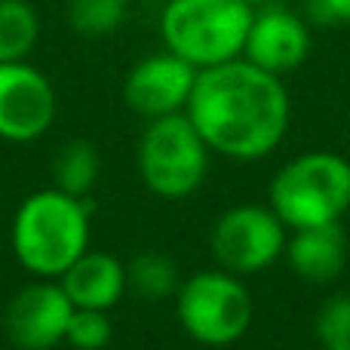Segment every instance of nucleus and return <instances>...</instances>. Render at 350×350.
<instances>
[{"label":"nucleus","mask_w":350,"mask_h":350,"mask_svg":"<svg viewBox=\"0 0 350 350\" xmlns=\"http://www.w3.org/2000/svg\"><path fill=\"white\" fill-rule=\"evenodd\" d=\"M185 114L209 151L230 160H261L289 129V92L280 74L240 55L197 71Z\"/></svg>","instance_id":"nucleus-1"},{"label":"nucleus","mask_w":350,"mask_h":350,"mask_svg":"<svg viewBox=\"0 0 350 350\" xmlns=\"http://www.w3.org/2000/svg\"><path fill=\"white\" fill-rule=\"evenodd\" d=\"M90 249V203L59 187L37 191L12 218V252L40 280L62 277Z\"/></svg>","instance_id":"nucleus-2"},{"label":"nucleus","mask_w":350,"mask_h":350,"mask_svg":"<svg viewBox=\"0 0 350 350\" xmlns=\"http://www.w3.org/2000/svg\"><path fill=\"white\" fill-rule=\"evenodd\" d=\"M252 12L240 0H170L160 12V37L170 53L203 71L240 59Z\"/></svg>","instance_id":"nucleus-3"},{"label":"nucleus","mask_w":350,"mask_h":350,"mask_svg":"<svg viewBox=\"0 0 350 350\" xmlns=\"http://www.w3.org/2000/svg\"><path fill=\"white\" fill-rule=\"evenodd\" d=\"M267 197L292 230L341 221L350 209V163L332 151H308L273 175Z\"/></svg>","instance_id":"nucleus-4"},{"label":"nucleus","mask_w":350,"mask_h":350,"mask_svg":"<svg viewBox=\"0 0 350 350\" xmlns=\"http://www.w3.org/2000/svg\"><path fill=\"white\" fill-rule=\"evenodd\" d=\"M175 314L193 341L206 347H228L249 332L255 304L240 277L218 267L193 273L178 286Z\"/></svg>","instance_id":"nucleus-5"},{"label":"nucleus","mask_w":350,"mask_h":350,"mask_svg":"<svg viewBox=\"0 0 350 350\" xmlns=\"http://www.w3.org/2000/svg\"><path fill=\"white\" fill-rule=\"evenodd\" d=\"M139 172L148 191L166 200L191 197L209 172V145L187 114L148 120L139 142Z\"/></svg>","instance_id":"nucleus-6"},{"label":"nucleus","mask_w":350,"mask_h":350,"mask_svg":"<svg viewBox=\"0 0 350 350\" xmlns=\"http://www.w3.org/2000/svg\"><path fill=\"white\" fill-rule=\"evenodd\" d=\"M286 249V224L271 206H230L212 228V255L218 267L237 273H258L271 267Z\"/></svg>","instance_id":"nucleus-7"},{"label":"nucleus","mask_w":350,"mask_h":350,"mask_svg":"<svg viewBox=\"0 0 350 350\" xmlns=\"http://www.w3.org/2000/svg\"><path fill=\"white\" fill-rule=\"evenodd\" d=\"M55 120V90L46 74L25 62H0V139L37 142Z\"/></svg>","instance_id":"nucleus-8"},{"label":"nucleus","mask_w":350,"mask_h":350,"mask_svg":"<svg viewBox=\"0 0 350 350\" xmlns=\"http://www.w3.org/2000/svg\"><path fill=\"white\" fill-rule=\"evenodd\" d=\"M193 83H197V68L191 62H185L181 55L163 49V53L142 59L126 74L123 98L139 117L157 120V117L181 114L187 108Z\"/></svg>","instance_id":"nucleus-9"},{"label":"nucleus","mask_w":350,"mask_h":350,"mask_svg":"<svg viewBox=\"0 0 350 350\" xmlns=\"http://www.w3.org/2000/svg\"><path fill=\"white\" fill-rule=\"evenodd\" d=\"M74 314L71 298L59 283H31L12 295L3 314V329L18 350H53L65 341L68 320Z\"/></svg>","instance_id":"nucleus-10"},{"label":"nucleus","mask_w":350,"mask_h":350,"mask_svg":"<svg viewBox=\"0 0 350 350\" xmlns=\"http://www.w3.org/2000/svg\"><path fill=\"white\" fill-rule=\"evenodd\" d=\"M310 55L308 18L283 3H267L252 12V25L246 34L243 59L265 68L271 74H289L301 68Z\"/></svg>","instance_id":"nucleus-11"},{"label":"nucleus","mask_w":350,"mask_h":350,"mask_svg":"<svg viewBox=\"0 0 350 350\" xmlns=\"http://www.w3.org/2000/svg\"><path fill=\"white\" fill-rule=\"evenodd\" d=\"M59 286L71 298L74 308L111 310L129 289L126 265L111 252H90L86 249L59 277Z\"/></svg>","instance_id":"nucleus-12"},{"label":"nucleus","mask_w":350,"mask_h":350,"mask_svg":"<svg viewBox=\"0 0 350 350\" xmlns=\"http://www.w3.org/2000/svg\"><path fill=\"white\" fill-rule=\"evenodd\" d=\"M283 255L301 280L329 283L347 267V234L341 221L298 228L292 237H286Z\"/></svg>","instance_id":"nucleus-13"},{"label":"nucleus","mask_w":350,"mask_h":350,"mask_svg":"<svg viewBox=\"0 0 350 350\" xmlns=\"http://www.w3.org/2000/svg\"><path fill=\"white\" fill-rule=\"evenodd\" d=\"M40 40V16L28 0H0V62H25Z\"/></svg>","instance_id":"nucleus-14"},{"label":"nucleus","mask_w":350,"mask_h":350,"mask_svg":"<svg viewBox=\"0 0 350 350\" xmlns=\"http://www.w3.org/2000/svg\"><path fill=\"white\" fill-rule=\"evenodd\" d=\"M98 172H102V157L83 139H74L68 145H62L53 160L55 187L65 193H74V197H90V191L98 181Z\"/></svg>","instance_id":"nucleus-15"},{"label":"nucleus","mask_w":350,"mask_h":350,"mask_svg":"<svg viewBox=\"0 0 350 350\" xmlns=\"http://www.w3.org/2000/svg\"><path fill=\"white\" fill-rule=\"evenodd\" d=\"M129 289H135L142 298H170L178 292V267L163 252H139L126 267Z\"/></svg>","instance_id":"nucleus-16"},{"label":"nucleus","mask_w":350,"mask_h":350,"mask_svg":"<svg viewBox=\"0 0 350 350\" xmlns=\"http://www.w3.org/2000/svg\"><path fill=\"white\" fill-rule=\"evenodd\" d=\"M129 16V0H68V25L83 37H108Z\"/></svg>","instance_id":"nucleus-17"},{"label":"nucleus","mask_w":350,"mask_h":350,"mask_svg":"<svg viewBox=\"0 0 350 350\" xmlns=\"http://www.w3.org/2000/svg\"><path fill=\"white\" fill-rule=\"evenodd\" d=\"M314 332L323 350H350V295L347 292L332 295L317 310Z\"/></svg>","instance_id":"nucleus-18"},{"label":"nucleus","mask_w":350,"mask_h":350,"mask_svg":"<svg viewBox=\"0 0 350 350\" xmlns=\"http://www.w3.org/2000/svg\"><path fill=\"white\" fill-rule=\"evenodd\" d=\"M111 320L108 310H92V308H74L71 320H68L65 345L77 350H102L111 345Z\"/></svg>","instance_id":"nucleus-19"},{"label":"nucleus","mask_w":350,"mask_h":350,"mask_svg":"<svg viewBox=\"0 0 350 350\" xmlns=\"http://www.w3.org/2000/svg\"><path fill=\"white\" fill-rule=\"evenodd\" d=\"M304 12L314 25H350V0H304Z\"/></svg>","instance_id":"nucleus-20"},{"label":"nucleus","mask_w":350,"mask_h":350,"mask_svg":"<svg viewBox=\"0 0 350 350\" xmlns=\"http://www.w3.org/2000/svg\"><path fill=\"white\" fill-rule=\"evenodd\" d=\"M240 3H246L249 10H258V6H267V3H273V0H240Z\"/></svg>","instance_id":"nucleus-21"}]
</instances>
